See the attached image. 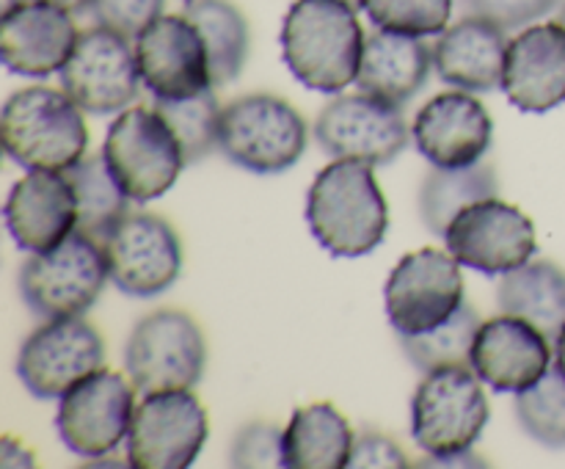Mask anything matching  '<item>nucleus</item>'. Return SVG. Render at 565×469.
Returning a JSON list of instances; mask_svg holds the SVG:
<instances>
[{
    "label": "nucleus",
    "mask_w": 565,
    "mask_h": 469,
    "mask_svg": "<svg viewBox=\"0 0 565 469\" xmlns=\"http://www.w3.org/2000/svg\"><path fill=\"white\" fill-rule=\"evenodd\" d=\"M502 92L524 114H546L565 103V28L530 25L508 44Z\"/></svg>",
    "instance_id": "nucleus-22"
},
{
    "label": "nucleus",
    "mask_w": 565,
    "mask_h": 469,
    "mask_svg": "<svg viewBox=\"0 0 565 469\" xmlns=\"http://www.w3.org/2000/svg\"><path fill=\"white\" fill-rule=\"evenodd\" d=\"M103 337L88 320L50 318L22 342L17 375L33 397L50 401L103 370Z\"/></svg>",
    "instance_id": "nucleus-16"
},
{
    "label": "nucleus",
    "mask_w": 565,
    "mask_h": 469,
    "mask_svg": "<svg viewBox=\"0 0 565 469\" xmlns=\"http://www.w3.org/2000/svg\"><path fill=\"white\" fill-rule=\"evenodd\" d=\"M3 149L22 169L66 171L86 158L83 108L61 88L28 86L11 94L0 116Z\"/></svg>",
    "instance_id": "nucleus-3"
},
{
    "label": "nucleus",
    "mask_w": 565,
    "mask_h": 469,
    "mask_svg": "<svg viewBox=\"0 0 565 469\" xmlns=\"http://www.w3.org/2000/svg\"><path fill=\"white\" fill-rule=\"evenodd\" d=\"M497 307L502 315L533 323L546 340L555 342L565 326V270L546 259H530L500 281Z\"/></svg>",
    "instance_id": "nucleus-26"
},
{
    "label": "nucleus",
    "mask_w": 565,
    "mask_h": 469,
    "mask_svg": "<svg viewBox=\"0 0 565 469\" xmlns=\"http://www.w3.org/2000/svg\"><path fill=\"white\" fill-rule=\"evenodd\" d=\"M279 39L287 70L312 92L340 94L356 83L367 36L348 0H296Z\"/></svg>",
    "instance_id": "nucleus-1"
},
{
    "label": "nucleus",
    "mask_w": 565,
    "mask_h": 469,
    "mask_svg": "<svg viewBox=\"0 0 565 469\" xmlns=\"http://www.w3.org/2000/svg\"><path fill=\"white\" fill-rule=\"evenodd\" d=\"M61 88L88 114H114L138 99L141 70L130 39L110 28H88L77 36L58 72Z\"/></svg>",
    "instance_id": "nucleus-11"
},
{
    "label": "nucleus",
    "mask_w": 565,
    "mask_h": 469,
    "mask_svg": "<svg viewBox=\"0 0 565 469\" xmlns=\"http://www.w3.org/2000/svg\"><path fill=\"white\" fill-rule=\"evenodd\" d=\"M467 6L475 17H483L505 31H513L550 14L557 0H467Z\"/></svg>",
    "instance_id": "nucleus-36"
},
{
    "label": "nucleus",
    "mask_w": 565,
    "mask_h": 469,
    "mask_svg": "<svg viewBox=\"0 0 565 469\" xmlns=\"http://www.w3.org/2000/svg\"><path fill=\"white\" fill-rule=\"evenodd\" d=\"M430 66L434 47H428L423 39L379 28L364 39L356 86L386 103L406 105L414 94L423 92Z\"/></svg>",
    "instance_id": "nucleus-24"
},
{
    "label": "nucleus",
    "mask_w": 565,
    "mask_h": 469,
    "mask_svg": "<svg viewBox=\"0 0 565 469\" xmlns=\"http://www.w3.org/2000/svg\"><path fill=\"white\" fill-rule=\"evenodd\" d=\"M491 114L472 94L445 92L419 108L412 138L419 154L439 169H463L480 163L491 147Z\"/></svg>",
    "instance_id": "nucleus-18"
},
{
    "label": "nucleus",
    "mask_w": 565,
    "mask_h": 469,
    "mask_svg": "<svg viewBox=\"0 0 565 469\" xmlns=\"http://www.w3.org/2000/svg\"><path fill=\"white\" fill-rule=\"evenodd\" d=\"M110 281L132 298L169 290L182 270V243L174 226L154 213H127L99 237Z\"/></svg>",
    "instance_id": "nucleus-9"
},
{
    "label": "nucleus",
    "mask_w": 565,
    "mask_h": 469,
    "mask_svg": "<svg viewBox=\"0 0 565 469\" xmlns=\"http://www.w3.org/2000/svg\"><path fill=\"white\" fill-rule=\"evenodd\" d=\"M348 3H351V6H356V9H359V6H362V0H348Z\"/></svg>",
    "instance_id": "nucleus-43"
},
{
    "label": "nucleus",
    "mask_w": 565,
    "mask_h": 469,
    "mask_svg": "<svg viewBox=\"0 0 565 469\" xmlns=\"http://www.w3.org/2000/svg\"><path fill=\"white\" fill-rule=\"evenodd\" d=\"M489 397L472 367L425 373L412 397V434L428 456L472 450L489 425Z\"/></svg>",
    "instance_id": "nucleus-7"
},
{
    "label": "nucleus",
    "mask_w": 565,
    "mask_h": 469,
    "mask_svg": "<svg viewBox=\"0 0 565 469\" xmlns=\"http://www.w3.org/2000/svg\"><path fill=\"white\" fill-rule=\"evenodd\" d=\"M552 362V345L533 323L500 315L480 326L472 345V370L497 392H522L539 384Z\"/></svg>",
    "instance_id": "nucleus-21"
},
{
    "label": "nucleus",
    "mask_w": 565,
    "mask_h": 469,
    "mask_svg": "<svg viewBox=\"0 0 565 469\" xmlns=\"http://www.w3.org/2000/svg\"><path fill=\"white\" fill-rule=\"evenodd\" d=\"M154 108L174 130L188 166L210 158L218 149L221 110L224 108H218L213 88L188 99H154Z\"/></svg>",
    "instance_id": "nucleus-31"
},
{
    "label": "nucleus",
    "mask_w": 565,
    "mask_h": 469,
    "mask_svg": "<svg viewBox=\"0 0 565 469\" xmlns=\"http://www.w3.org/2000/svg\"><path fill=\"white\" fill-rule=\"evenodd\" d=\"M136 384L114 370H97L61 397L55 428L75 456H114L136 417Z\"/></svg>",
    "instance_id": "nucleus-12"
},
{
    "label": "nucleus",
    "mask_w": 565,
    "mask_h": 469,
    "mask_svg": "<svg viewBox=\"0 0 565 469\" xmlns=\"http://www.w3.org/2000/svg\"><path fill=\"white\" fill-rule=\"evenodd\" d=\"M207 412L191 390L154 392L136 408L127 461L136 469H185L207 441Z\"/></svg>",
    "instance_id": "nucleus-13"
},
{
    "label": "nucleus",
    "mask_w": 565,
    "mask_h": 469,
    "mask_svg": "<svg viewBox=\"0 0 565 469\" xmlns=\"http://www.w3.org/2000/svg\"><path fill=\"white\" fill-rule=\"evenodd\" d=\"M138 70L154 99H188L213 88L199 28L185 14H160L136 39Z\"/></svg>",
    "instance_id": "nucleus-17"
},
{
    "label": "nucleus",
    "mask_w": 565,
    "mask_h": 469,
    "mask_svg": "<svg viewBox=\"0 0 565 469\" xmlns=\"http://www.w3.org/2000/svg\"><path fill=\"white\" fill-rule=\"evenodd\" d=\"M386 318L397 334H423L461 309V263L450 252L425 246L406 254L384 287Z\"/></svg>",
    "instance_id": "nucleus-10"
},
{
    "label": "nucleus",
    "mask_w": 565,
    "mask_h": 469,
    "mask_svg": "<svg viewBox=\"0 0 565 469\" xmlns=\"http://www.w3.org/2000/svg\"><path fill=\"white\" fill-rule=\"evenodd\" d=\"M72 11L44 0H25L3 11L0 58L6 70L22 77H50L61 72L77 42Z\"/></svg>",
    "instance_id": "nucleus-20"
},
{
    "label": "nucleus",
    "mask_w": 565,
    "mask_h": 469,
    "mask_svg": "<svg viewBox=\"0 0 565 469\" xmlns=\"http://www.w3.org/2000/svg\"><path fill=\"white\" fill-rule=\"evenodd\" d=\"M3 215L22 252H50L77 230L75 188L66 171L31 169L11 188Z\"/></svg>",
    "instance_id": "nucleus-19"
},
{
    "label": "nucleus",
    "mask_w": 565,
    "mask_h": 469,
    "mask_svg": "<svg viewBox=\"0 0 565 469\" xmlns=\"http://www.w3.org/2000/svg\"><path fill=\"white\" fill-rule=\"evenodd\" d=\"M163 3L166 0H92V14L97 25L138 39L143 28L163 14Z\"/></svg>",
    "instance_id": "nucleus-34"
},
{
    "label": "nucleus",
    "mask_w": 565,
    "mask_h": 469,
    "mask_svg": "<svg viewBox=\"0 0 565 469\" xmlns=\"http://www.w3.org/2000/svg\"><path fill=\"white\" fill-rule=\"evenodd\" d=\"M77 199V230L92 237H103L121 215L130 213V202L119 182L110 174L105 154H86L66 169Z\"/></svg>",
    "instance_id": "nucleus-29"
},
{
    "label": "nucleus",
    "mask_w": 565,
    "mask_h": 469,
    "mask_svg": "<svg viewBox=\"0 0 565 469\" xmlns=\"http://www.w3.org/2000/svg\"><path fill=\"white\" fill-rule=\"evenodd\" d=\"M353 436L348 419L331 403H312L292 414L281 441V467L345 469L351 463Z\"/></svg>",
    "instance_id": "nucleus-25"
},
{
    "label": "nucleus",
    "mask_w": 565,
    "mask_h": 469,
    "mask_svg": "<svg viewBox=\"0 0 565 469\" xmlns=\"http://www.w3.org/2000/svg\"><path fill=\"white\" fill-rule=\"evenodd\" d=\"M348 467H356V469L401 467L403 469L408 467V458L395 439H390V436L384 434H373V430H364V434H359L356 441H353L351 463H348Z\"/></svg>",
    "instance_id": "nucleus-37"
},
{
    "label": "nucleus",
    "mask_w": 565,
    "mask_h": 469,
    "mask_svg": "<svg viewBox=\"0 0 565 469\" xmlns=\"http://www.w3.org/2000/svg\"><path fill=\"white\" fill-rule=\"evenodd\" d=\"M108 279V259L99 241L75 230L50 252L28 257L20 270V292L39 318H75L97 303Z\"/></svg>",
    "instance_id": "nucleus-5"
},
{
    "label": "nucleus",
    "mask_w": 565,
    "mask_h": 469,
    "mask_svg": "<svg viewBox=\"0 0 565 469\" xmlns=\"http://www.w3.org/2000/svg\"><path fill=\"white\" fill-rule=\"evenodd\" d=\"M555 364H557V370L565 375V326H563L561 337L555 340Z\"/></svg>",
    "instance_id": "nucleus-40"
},
{
    "label": "nucleus",
    "mask_w": 565,
    "mask_h": 469,
    "mask_svg": "<svg viewBox=\"0 0 565 469\" xmlns=\"http://www.w3.org/2000/svg\"><path fill=\"white\" fill-rule=\"evenodd\" d=\"M44 3L61 6V9L72 11V14H77V11H86V9H92V0H44Z\"/></svg>",
    "instance_id": "nucleus-39"
},
{
    "label": "nucleus",
    "mask_w": 565,
    "mask_h": 469,
    "mask_svg": "<svg viewBox=\"0 0 565 469\" xmlns=\"http://www.w3.org/2000/svg\"><path fill=\"white\" fill-rule=\"evenodd\" d=\"M20 3H25V0H3V11L14 9V6H20Z\"/></svg>",
    "instance_id": "nucleus-41"
},
{
    "label": "nucleus",
    "mask_w": 565,
    "mask_h": 469,
    "mask_svg": "<svg viewBox=\"0 0 565 469\" xmlns=\"http://www.w3.org/2000/svg\"><path fill=\"white\" fill-rule=\"evenodd\" d=\"M500 193L494 166L472 163L463 169H434L425 174L419 188V215L434 235L445 237L450 221L469 204Z\"/></svg>",
    "instance_id": "nucleus-28"
},
{
    "label": "nucleus",
    "mask_w": 565,
    "mask_h": 469,
    "mask_svg": "<svg viewBox=\"0 0 565 469\" xmlns=\"http://www.w3.org/2000/svg\"><path fill=\"white\" fill-rule=\"evenodd\" d=\"M182 14L199 28L207 47L213 86H230L237 81L248 58V22L230 0H185Z\"/></svg>",
    "instance_id": "nucleus-27"
},
{
    "label": "nucleus",
    "mask_w": 565,
    "mask_h": 469,
    "mask_svg": "<svg viewBox=\"0 0 565 469\" xmlns=\"http://www.w3.org/2000/svg\"><path fill=\"white\" fill-rule=\"evenodd\" d=\"M480 326L483 320L478 309L463 301L461 309L436 329L423 331V334H401V348L408 362L423 373L445 367H472L469 362H472V345Z\"/></svg>",
    "instance_id": "nucleus-30"
},
{
    "label": "nucleus",
    "mask_w": 565,
    "mask_h": 469,
    "mask_svg": "<svg viewBox=\"0 0 565 469\" xmlns=\"http://www.w3.org/2000/svg\"><path fill=\"white\" fill-rule=\"evenodd\" d=\"M408 138L401 105L364 92L331 99L315 121V141L337 160L392 163L408 147Z\"/></svg>",
    "instance_id": "nucleus-15"
},
{
    "label": "nucleus",
    "mask_w": 565,
    "mask_h": 469,
    "mask_svg": "<svg viewBox=\"0 0 565 469\" xmlns=\"http://www.w3.org/2000/svg\"><path fill=\"white\" fill-rule=\"evenodd\" d=\"M516 417L535 441L565 447V375L557 364L539 384L516 392Z\"/></svg>",
    "instance_id": "nucleus-32"
},
{
    "label": "nucleus",
    "mask_w": 565,
    "mask_h": 469,
    "mask_svg": "<svg viewBox=\"0 0 565 469\" xmlns=\"http://www.w3.org/2000/svg\"><path fill=\"white\" fill-rule=\"evenodd\" d=\"M281 441L285 430L274 423L246 425L232 441V467H281Z\"/></svg>",
    "instance_id": "nucleus-35"
},
{
    "label": "nucleus",
    "mask_w": 565,
    "mask_h": 469,
    "mask_svg": "<svg viewBox=\"0 0 565 469\" xmlns=\"http://www.w3.org/2000/svg\"><path fill=\"white\" fill-rule=\"evenodd\" d=\"M423 467H486L483 458H475L472 450L456 452V456H430Z\"/></svg>",
    "instance_id": "nucleus-38"
},
{
    "label": "nucleus",
    "mask_w": 565,
    "mask_h": 469,
    "mask_svg": "<svg viewBox=\"0 0 565 469\" xmlns=\"http://www.w3.org/2000/svg\"><path fill=\"white\" fill-rule=\"evenodd\" d=\"M315 241L334 257H364L381 246L390 207L375 171L362 160H334L315 177L307 196Z\"/></svg>",
    "instance_id": "nucleus-2"
},
{
    "label": "nucleus",
    "mask_w": 565,
    "mask_h": 469,
    "mask_svg": "<svg viewBox=\"0 0 565 469\" xmlns=\"http://www.w3.org/2000/svg\"><path fill=\"white\" fill-rule=\"evenodd\" d=\"M105 163L132 202H152L174 188L185 154L169 121L154 108H127L105 136Z\"/></svg>",
    "instance_id": "nucleus-6"
},
{
    "label": "nucleus",
    "mask_w": 565,
    "mask_h": 469,
    "mask_svg": "<svg viewBox=\"0 0 565 469\" xmlns=\"http://www.w3.org/2000/svg\"><path fill=\"white\" fill-rule=\"evenodd\" d=\"M561 25L565 28V6H563V11H561Z\"/></svg>",
    "instance_id": "nucleus-42"
},
{
    "label": "nucleus",
    "mask_w": 565,
    "mask_h": 469,
    "mask_svg": "<svg viewBox=\"0 0 565 469\" xmlns=\"http://www.w3.org/2000/svg\"><path fill=\"white\" fill-rule=\"evenodd\" d=\"M309 127L287 99L248 94L221 110L218 149L252 174H281L301 160Z\"/></svg>",
    "instance_id": "nucleus-4"
},
{
    "label": "nucleus",
    "mask_w": 565,
    "mask_h": 469,
    "mask_svg": "<svg viewBox=\"0 0 565 469\" xmlns=\"http://www.w3.org/2000/svg\"><path fill=\"white\" fill-rule=\"evenodd\" d=\"M445 243L458 263L486 276L522 268L539 248L530 215L497 196L463 207L447 226Z\"/></svg>",
    "instance_id": "nucleus-14"
},
{
    "label": "nucleus",
    "mask_w": 565,
    "mask_h": 469,
    "mask_svg": "<svg viewBox=\"0 0 565 469\" xmlns=\"http://www.w3.org/2000/svg\"><path fill=\"white\" fill-rule=\"evenodd\" d=\"M375 28L406 36H441L452 14V0H362Z\"/></svg>",
    "instance_id": "nucleus-33"
},
{
    "label": "nucleus",
    "mask_w": 565,
    "mask_h": 469,
    "mask_svg": "<svg viewBox=\"0 0 565 469\" xmlns=\"http://www.w3.org/2000/svg\"><path fill=\"white\" fill-rule=\"evenodd\" d=\"M207 342L182 309H158L136 323L125 348V367L141 395L191 390L202 381Z\"/></svg>",
    "instance_id": "nucleus-8"
},
{
    "label": "nucleus",
    "mask_w": 565,
    "mask_h": 469,
    "mask_svg": "<svg viewBox=\"0 0 565 469\" xmlns=\"http://www.w3.org/2000/svg\"><path fill=\"white\" fill-rule=\"evenodd\" d=\"M508 44L505 28L469 14L447 28L434 44V66L450 86L463 92H494L505 75Z\"/></svg>",
    "instance_id": "nucleus-23"
}]
</instances>
